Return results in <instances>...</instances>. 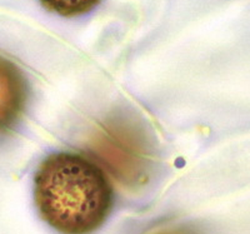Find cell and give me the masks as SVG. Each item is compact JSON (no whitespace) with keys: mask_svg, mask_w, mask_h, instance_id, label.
Returning a JSON list of instances; mask_svg holds the SVG:
<instances>
[{"mask_svg":"<svg viewBox=\"0 0 250 234\" xmlns=\"http://www.w3.org/2000/svg\"><path fill=\"white\" fill-rule=\"evenodd\" d=\"M40 217L62 234H91L105 223L114 206V188L95 159L58 151L40 163L34 177Z\"/></svg>","mask_w":250,"mask_h":234,"instance_id":"obj_1","label":"cell"},{"mask_svg":"<svg viewBox=\"0 0 250 234\" xmlns=\"http://www.w3.org/2000/svg\"><path fill=\"white\" fill-rule=\"evenodd\" d=\"M93 159L120 186H144L153 168V144L139 120L125 114L106 118L91 135Z\"/></svg>","mask_w":250,"mask_h":234,"instance_id":"obj_2","label":"cell"},{"mask_svg":"<svg viewBox=\"0 0 250 234\" xmlns=\"http://www.w3.org/2000/svg\"><path fill=\"white\" fill-rule=\"evenodd\" d=\"M30 97V84L15 62L0 53V138L5 137L23 118Z\"/></svg>","mask_w":250,"mask_h":234,"instance_id":"obj_3","label":"cell"},{"mask_svg":"<svg viewBox=\"0 0 250 234\" xmlns=\"http://www.w3.org/2000/svg\"><path fill=\"white\" fill-rule=\"evenodd\" d=\"M50 13L62 18H77L90 13L102 0H39Z\"/></svg>","mask_w":250,"mask_h":234,"instance_id":"obj_4","label":"cell"},{"mask_svg":"<svg viewBox=\"0 0 250 234\" xmlns=\"http://www.w3.org/2000/svg\"><path fill=\"white\" fill-rule=\"evenodd\" d=\"M150 234H196L193 229L187 227H167V228L158 229Z\"/></svg>","mask_w":250,"mask_h":234,"instance_id":"obj_5","label":"cell"}]
</instances>
